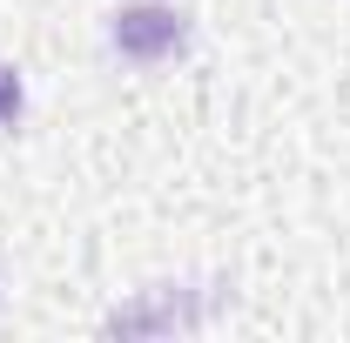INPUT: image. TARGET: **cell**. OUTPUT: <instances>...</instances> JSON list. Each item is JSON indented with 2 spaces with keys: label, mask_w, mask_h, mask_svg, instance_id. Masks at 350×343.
<instances>
[{
  "label": "cell",
  "mask_w": 350,
  "mask_h": 343,
  "mask_svg": "<svg viewBox=\"0 0 350 343\" xmlns=\"http://www.w3.org/2000/svg\"><path fill=\"white\" fill-rule=\"evenodd\" d=\"M14 115H21V81L0 68V122H14Z\"/></svg>",
  "instance_id": "cell-1"
}]
</instances>
